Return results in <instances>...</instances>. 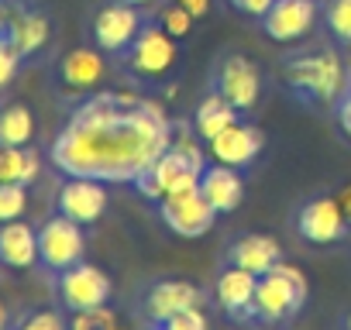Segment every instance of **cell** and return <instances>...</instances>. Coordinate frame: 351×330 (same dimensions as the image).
Listing matches in <instances>:
<instances>
[{"instance_id": "836d02e7", "label": "cell", "mask_w": 351, "mask_h": 330, "mask_svg": "<svg viewBox=\"0 0 351 330\" xmlns=\"http://www.w3.org/2000/svg\"><path fill=\"white\" fill-rule=\"evenodd\" d=\"M334 200H337V207H341V214H344V220H348V227H351V183H344Z\"/></svg>"}, {"instance_id": "d4e9b609", "label": "cell", "mask_w": 351, "mask_h": 330, "mask_svg": "<svg viewBox=\"0 0 351 330\" xmlns=\"http://www.w3.org/2000/svg\"><path fill=\"white\" fill-rule=\"evenodd\" d=\"M28 210V186L18 183H0V224L21 220Z\"/></svg>"}, {"instance_id": "484cf974", "label": "cell", "mask_w": 351, "mask_h": 330, "mask_svg": "<svg viewBox=\"0 0 351 330\" xmlns=\"http://www.w3.org/2000/svg\"><path fill=\"white\" fill-rule=\"evenodd\" d=\"M155 21H158L172 38H186V35L193 31V21H197V18H193L183 4H176V0H172V4H165V8L158 11V18H155Z\"/></svg>"}, {"instance_id": "f35d334b", "label": "cell", "mask_w": 351, "mask_h": 330, "mask_svg": "<svg viewBox=\"0 0 351 330\" xmlns=\"http://www.w3.org/2000/svg\"><path fill=\"white\" fill-rule=\"evenodd\" d=\"M344 330H351V313H348V320H344Z\"/></svg>"}, {"instance_id": "d6a6232c", "label": "cell", "mask_w": 351, "mask_h": 330, "mask_svg": "<svg viewBox=\"0 0 351 330\" xmlns=\"http://www.w3.org/2000/svg\"><path fill=\"white\" fill-rule=\"evenodd\" d=\"M334 114H337V127H341V134L351 141V90L337 100V110H334Z\"/></svg>"}, {"instance_id": "83f0119b", "label": "cell", "mask_w": 351, "mask_h": 330, "mask_svg": "<svg viewBox=\"0 0 351 330\" xmlns=\"http://www.w3.org/2000/svg\"><path fill=\"white\" fill-rule=\"evenodd\" d=\"M69 330H121V323H117V313H114V309H107V306H97V309L73 313V320H69Z\"/></svg>"}, {"instance_id": "ac0fdd59", "label": "cell", "mask_w": 351, "mask_h": 330, "mask_svg": "<svg viewBox=\"0 0 351 330\" xmlns=\"http://www.w3.org/2000/svg\"><path fill=\"white\" fill-rule=\"evenodd\" d=\"M200 193L210 200V207L217 214H231L238 210L241 196H245V179H241V169H231V165H207L204 176H200Z\"/></svg>"}, {"instance_id": "7402d4cb", "label": "cell", "mask_w": 351, "mask_h": 330, "mask_svg": "<svg viewBox=\"0 0 351 330\" xmlns=\"http://www.w3.org/2000/svg\"><path fill=\"white\" fill-rule=\"evenodd\" d=\"M234 120H238V107H234L221 90H214V93H207V97L200 100L197 117H193V127H197V134L207 141V138L221 134L224 127H231Z\"/></svg>"}, {"instance_id": "7c38bea8", "label": "cell", "mask_w": 351, "mask_h": 330, "mask_svg": "<svg viewBox=\"0 0 351 330\" xmlns=\"http://www.w3.org/2000/svg\"><path fill=\"white\" fill-rule=\"evenodd\" d=\"M265 138L255 124H245V120H234L231 127H224L221 134L207 138V155L221 165H231V169H245L252 165L262 151Z\"/></svg>"}, {"instance_id": "f1b7e54d", "label": "cell", "mask_w": 351, "mask_h": 330, "mask_svg": "<svg viewBox=\"0 0 351 330\" xmlns=\"http://www.w3.org/2000/svg\"><path fill=\"white\" fill-rule=\"evenodd\" d=\"M11 330H69V323L59 309H32Z\"/></svg>"}, {"instance_id": "9c48e42d", "label": "cell", "mask_w": 351, "mask_h": 330, "mask_svg": "<svg viewBox=\"0 0 351 330\" xmlns=\"http://www.w3.org/2000/svg\"><path fill=\"white\" fill-rule=\"evenodd\" d=\"M162 210V220L169 231H176L180 238H200L214 227L217 220V210L210 207V200L200 193V186L193 190H183V193H172L158 203Z\"/></svg>"}, {"instance_id": "ffe728a7", "label": "cell", "mask_w": 351, "mask_h": 330, "mask_svg": "<svg viewBox=\"0 0 351 330\" xmlns=\"http://www.w3.org/2000/svg\"><path fill=\"white\" fill-rule=\"evenodd\" d=\"M0 31H4L18 45V52L28 59V55H35V52H42L49 45L52 25H49V18L42 11H14V14H8V25Z\"/></svg>"}, {"instance_id": "1f68e13d", "label": "cell", "mask_w": 351, "mask_h": 330, "mask_svg": "<svg viewBox=\"0 0 351 330\" xmlns=\"http://www.w3.org/2000/svg\"><path fill=\"white\" fill-rule=\"evenodd\" d=\"M228 4H231L234 11L248 14V18H265V11L276 4V0H228Z\"/></svg>"}, {"instance_id": "d6986e66", "label": "cell", "mask_w": 351, "mask_h": 330, "mask_svg": "<svg viewBox=\"0 0 351 330\" xmlns=\"http://www.w3.org/2000/svg\"><path fill=\"white\" fill-rule=\"evenodd\" d=\"M0 265L4 268H32L38 265V231L25 220L0 224Z\"/></svg>"}, {"instance_id": "7a4b0ae2", "label": "cell", "mask_w": 351, "mask_h": 330, "mask_svg": "<svg viewBox=\"0 0 351 330\" xmlns=\"http://www.w3.org/2000/svg\"><path fill=\"white\" fill-rule=\"evenodd\" d=\"M282 79L317 103H334L348 93V73L337 52H317V55H296L282 66Z\"/></svg>"}, {"instance_id": "cb8c5ba5", "label": "cell", "mask_w": 351, "mask_h": 330, "mask_svg": "<svg viewBox=\"0 0 351 330\" xmlns=\"http://www.w3.org/2000/svg\"><path fill=\"white\" fill-rule=\"evenodd\" d=\"M42 173V158L32 144L25 148H0V183L32 186Z\"/></svg>"}, {"instance_id": "3957f363", "label": "cell", "mask_w": 351, "mask_h": 330, "mask_svg": "<svg viewBox=\"0 0 351 330\" xmlns=\"http://www.w3.org/2000/svg\"><path fill=\"white\" fill-rule=\"evenodd\" d=\"M303 303H306V275L289 262H276L265 275H258L252 316L262 323H282Z\"/></svg>"}, {"instance_id": "e575fe53", "label": "cell", "mask_w": 351, "mask_h": 330, "mask_svg": "<svg viewBox=\"0 0 351 330\" xmlns=\"http://www.w3.org/2000/svg\"><path fill=\"white\" fill-rule=\"evenodd\" d=\"M176 4H183L193 18H207L210 14V0H176Z\"/></svg>"}, {"instance_id": "4316f807", "label": "cell", "mask_w": 351, "mask_h": 330, "mask_svg": "<svg viewBox=\"0 0 351 330\" xmlns=\"http://www.w3.org/2000/svg\"><path fill=\"white\" fill-rule=\"evenodd\" d=\"M324 18H327L330 35H334L337 42L351 45V0H327Z\"/></svg>"}, {"instance_id": "8d00e7d4", "label": "cell", "mask_w": 351, "mask_h": 330, "mask_svg": "<svg viewBox=\"0 0 351 330\" xmlns=\"http://www.w3.org/2000/svg\"><path fill=\"white\" fill-rule=\"evenodd\" d=\"M124 4H134V8H148V4H155V0H124Z\"/></svg>"}, {"instance_id": "9a60e30c", "label": "cell", "mask_w": 351, "mask_h": 330, "mask_svg": "<svg viewBox=\"0 0 351 330\" xmlns=\"http://www.w3.org/2000/svg\"><path fill=\"white\" fill-rule=\"evenodd\" d=\"M193 306H204V292L193 285V282H183V279H165V282H155L148 292H145V316L158 327L165 323L169 316L183 313V309H193Z\"/></svg>"}, {"instance_id": "52a82bcc", "label": "cell", "mask_w": 351, "mask_h": 330, "mask_svg": "<svg viewBox=\"0 0 351 330\" xmlns=\"http://www.w3.org/2000/svg\"><path fill=\"white\" fill-rule=\"evenodd\" d=\"M56 292H59V303L69 313H83V309L107 306L110 296H114V282H110V275L100 265L76 262L73 268L56 275Z\"/></svg>"}, {"instance_id": "8fae6325", "label": "cell", "mask_w": 351, "mask_h": 330, "mask_svg": "<svg viewBox=\"0 0 351 330\" xmlns=\"http://www.w3.org/2000/svg\"><path fill=\"white\" fill-rule=\"evenodd\" d=\"M320 18V8H317V0H276V4L265 11L262 18V28L272 42H300L313 31Z\"/></svg>"}, {"instance_id": "5bb4252c", "label": "cell", "mask_w": 351, "mask_h": 330, "mask_svg": "<svg viewBox=\"0 0 351 330\" xmlns=\"http://www.w3.org/2000/svg\"><path fill=\"white\" fill-rule=\"evenodd\" d=\"M296 227H300V238H306L310 244H334L348 234V220L334 196H317V200L303 203Z\"/></svg>"}, {"instance_id": "5b68a950", "label": "cell", "mask_w": 351, "mask_h": 330, "mask_svg": "<svg viewBox=\"0 0 351 330\" xmlns=\"http://www.w3.org/2000/svg\"><path fill=\"white\" fill-rule=\"evenodd\" d=\"M204 169H207V165H204L200 158H193V155L180 151L176 144H169V151L152 165V169H148L134 186H138V193H141V196H148V200L162 203V200H165V196H172V193H183V190L200 186Z\"/></svg>"}, {"instance_id": "d590c367", "label": "cell", "mask_w": 351, "mask_h": 330, "mask_svg": "<svg viewBox=\"0 0 351 330\" xmlns=\"http://www.w3.org/2000/svg\"><path fill=\"white\" fill-rule=\"evenodd\" d=\"M0 330H11V316H8V306L0 303Z\"/></svg>"}, {"instance_id": "4fadbf2b", "label": "cell", "mask_w": 351, "mask_h": 330, "mask_svg": "<svg viewBox=\"0 0 351 330\" xmlns=\"http://www.w3.org/2000/svg\"><path fill=\"white\" fill-rule=\"evenodd\" d=\"M217 90L238 110H252L262 97V73L248 55H228L217 69Z\"/></svg>"}, {"instance_id": "2e32d148", "label": "cell", "mask_w": 351, "mask_h": 330, "mask_svg": "<svg viewBox=\"0 0 351 330\" xmlns=\"http://www.w3.org/2000/svg\"><path fill=\"white\" fill-rule=\"evenodd\" d=\"M107 76L104 52L93 49H73L59 59V83L66 93H93Z\"/></svg>"}, {"instance_id": "44dd1931", "label": "cell", "mask_w": 351, "mask_h": 330, "mask_svg": "<svg viewBox=\"0 0 351 330\" xmlns=\"http://www.w3.org/2000/svg\"><path fill=\"white\" fill-rule=\"evenodd\" d=\"M276 262H282V248H279V241L269 238V234H245V238H238L234 248H231V265L248 268V272H255V275H265Z\"/></svg>"}, {"instance_id": "ba28073f", "label": "cell", "mask_w": 351, "mask_h": 330, "mask_svg": "<svg viewBox=\"0 0 351 330\" xmlns=\"http://www.w3.org/2000/svg\"><path fill=\"white\" fill-rule=\"evenodd\" d=\"M141 28H145L141 8L114 0V4H104L93 18V45L107 55H124Z\"/></svg>"}, {"instance_id": "6da1fadb", "label": "cell", "mask_w": 351, "mask_h": 330, "mask_svg": "<svg viewBox=\"0 0 351 330\" xmlns=\"http://www.w3.org/2000/svg\"><path fill=\"white\" fill-rule=\"evenodd\" d=\"M162 103L134 93H93L52 138L49 158L62 176L138 183L172 144Z\"/></svg>"}, {"instance_id": "e0dca14e", "label": "cell", "mask_w": 351, "mask_h": 330, "mask_svg": "<svg viewBox=\"0 0 351 330\" xmlns=\"http://www.w3.org/2000/svg\"><path fill=\"white\" fill-rule=\"evenodd\" d=\"M258 275L238 265H228L217 279V303L228 316L234 320H252V303H255Z\"/></svg>"}, {"instance_id": "f546056e", "label": "cell", "mask_w": 351, "mask_h": 330, "mask_svg": "<svg viewBox=\"0 0 351 330\" xmlns=\"http://www.w3.org/2000/svg\"><path fill=\"white\" fill-rule=\"evenodd\" d=\"M21 52H18V45L0 31V90H8L11 83H14V76H18V69H21Z\"/></svg>"}, {"instance_id": "8992f818", "label": "cell", "mask_w": 351, "mask_h": 330, "mask_svg": "<svg viewBox=\"0 0 351 330\" xmlns=\"http://www.w3.org/2000/svg\"><path fill=\"white\" fill-rule=\"evenodd\" d=\"M86 255V234H83V224L56 214L49 217L42 227H38V265L52 275L73 268L76 262H83Z\"/></svg>"}, {"instance_id": "74e56055", "label": "cell", "mask_w": 351, "mask_h": 330, "mask_svg": "<svg viewBox=\"0 0 351 330\" xmlns=\"http://www.w3.org/2000/svg\"><path fill=\"white\" fill-rule=\"evenodd\" d=\"M8 14H11V11H8L4 4H0V28H4V25H8Z\"/></svg>"}, {"instance_id": "4dcf8cb0", "label": "cell", "mask_w": 351, "mask_h": 330, "mask_svg": "<svg viewBox=\"0 0 351 330\" xmlns=\"http://www.w3.org/2000/svg\"><path fill=\"white\" fill-rule=\"evenodd\" d=\"M158 330H207V313H204V306L183 309V313L169 316L165 323H158Z\"/></svg>"}, {"instance_id": "603a6c76", "label": "cell", "mask_w": 351, "mask_h": 330, "mask_svg": "<svg viewBox=\"0 0 351 330\" xmlns=\"http://www.w3.org/2000/svg\"><path fill=\"white\" fill-rule=\"evenodd\" d=\"M35 114L28 103H4L0 107V148H25L35 141Z\"/></svg>"}, {"instance_id": "30bf717a", "label": "cell", "mask_w": 351, "mask_h": 330, "mask_svg": "<svg viewBox=\"0 0 351 330\" xmlns=\"http://www.w3.org/2000/svg\"><path fill=\"white\" fill-rule=\"evenodd\" d=\"M56 214L76 220V224H97L107 214V183L90 176H66V183L56 193Z\"/></svg>"}, {"instance_id": "277c9868", "label": "cell", "mask_w": 351, "mask_h": 330, "mask_svg": "<svg viewBox=\"0 0 351 330\" xmlns=\"http://www.w3.org/2000/svg\"><path fill=\"white\" fill-rule=\"evenodd\" d=\"M176 42H180V38H172L158 21H155V25L145 21V28L138 31V38H134L131 49L124 52L128 73H131L134 79H145V83L165 79V76L176 69V62H180V45H176Z\"/></svg>"}]
</instances>
